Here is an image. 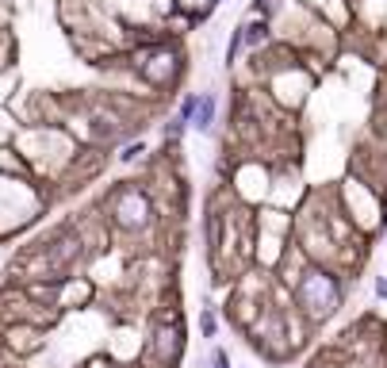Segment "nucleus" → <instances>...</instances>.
I'll use <instances>...</instances> for the list:
<instances>
[{
    "instance_id": "4",
    "label": "nucleus",
    "mask_w": 387,
    "mask_h": 368,
    "mask_svg": "<svg viewBox=\"0 0 387 368\" xmlns=\"http://www.w3.org/2000/svg\"><path fill=\"white\" fill-rule=\"evenodd\" d=\"M146 353H150V360H157L161 368H173L177 360H181V353H184V326H181V319H157V326H154V334H150V345H146Z\"/></svg>"
},
{
    "instance_id": "5",
    "label": "nucleus",
    "mask_w": 387,
    "mask_h": 368,
    "mask_svg": "<svg viewBox=\"0 0 387 368\" xmlns=\"http://www.w3.org/2000/svg\"><path fill=\"white\" fill-rule=\"evenodd\" d=\"M215 112H219V96H215V92H196V112H192L188 127H196L199 134H207L215 127Z\"/></svg>"
},
{
    "instance_id": "12",
    "label": "nucleus",
    "mask_w": 387,
    "mask_h": 368,
    "mask_svg": "<svg viewBox=\"0 0 387 368\" xmlns=\"http://www.w3.org/2000/svg\"><path fill=\"white\" fill-rule=\"evenodd\" d=\"M0 280H4V272H0Z\"/></svg>"
},
{
    "instance_id": "11",
    "label": "nucleus",
    "mask_w": 387,
    "mask_h": 368,
    "mask_svg": "<svg viewBox=\"0 0 387 368\" xmlns=\"http://www.w3.org/2000/svg\"><path fill=\"white\" fill-rule=\"evenodd\" d=\"M376 295H379V299H387V280H384V277L376 280Z\"/></svg>"
},
{
    "instance_id": "8",
    "label": "nucleus",
    "mask_w": 387,
    "mask_h": 368,
    "mask_svg": "<svg viewBox=\"0 0 387 368\" xmlns=\"http://www.w3.org/2000/svg\"><path fill=\"white\" fill-rule=\"evenodd\" d=\"M211 365H215V368H231V357H226L223 349H215V353H211Z\"/></svg>"
},
{
    "instance_id": "6",
    "label": "nucleus",
    "mask_w": 387,
    "mask_h": 368,
    "mask_svg": "<svg viewBox=\"0 0 387 368\" xmlns=\"http://www.w3.org/2000/svg\"><path fill=\"white\" fill-rule=\"evenodd\" d=\"M215 330H219L215 315H211V311H204V315H199V334H204V338H215Z\"/></svg>"
},
{
    "instance_id": "1",
    "label": "nucleus",
    "mask_w": 387,
    "mask_h": 368,
    "mask_svg": "<svg viewBox=\"0 0 387 368\" xmlns=\"http://www.w3.org/2000/svg\"><path fill=\"white\" fill-rule=\"evenodd\" d=\"M154 219H157L154 200L138 180H119L104 196V222H111L119 234H146L154 227Z\"/></svg>"
},
{
    "instance_id": "10",
    "label": "nucleus",
    "mask_w": 387,
    "mask_h": 368,
    "mask_svg": "<svg viewBox=\"0 0 387 368\" xmlns=\"http://www.w3.org/2000/svg\"><path fill=\"white\" fill-rule=\"evenodd\" d=\"M8 360H12V353H8V345H0V368H8Z\"/></svg>"
},
{
    "instance_id": "7",
    "label": "nucleus",
    "mask_w": 387,
    "mask_h": 368,
    "mask_svg": "<svg viewBox=\"0 0 387 368\" xmlns=\"http://www.w3.org/2000/svg\"><path fill=\"white\" fill-rule=\"evenodd\" d=\"M192 112H196V92H188V96L181 100V107H177V115H181V119H192Z\"/></svg>"
},
{
    "instance_id": "3",
    "label": "nucleus",
    "mask_w": 387,
    "mask_h": 368,
    "mask_svg": "<svg viewBox=\"0 0 387 368\" xmlns=\"http://www.w3.org/2000/svg\"><path fill=\"white\" fill-rule=\"evenodd\" d=\"M184 69V54L173 42H154L142 54H134V73L150 85V89H173L177 77Z\"/></svg>"
},
{
    "instance_id": "2",
    "label": "nucleus",
    "mask_w": 387,
    "mask_h": 368,
    "mask_svg": "<svg viewBox=\"0 0 387 368\" xmlns=\"http://www.w3.org/2000/svg\"><path fill=\"white\" fill-rule=\"evenodd\" d=\"M341 303V277L318 265H307L296 277V307L307 322H326Z\"/></svg>"
},
{
    "instance_id": "9",
    "label": "nucleus",
    "mask_w": 387,
    "mask_h": 368,
    "mask_svg": "<svg viewBox=\"0 0 387 368\" xmlns=\"http://www.w3.org/2000/svg\"><path fill=\"white\" fill-rule=\"evenodd\" d=\"M142 150H146V146H142V142H138V146H127L123 154H119V161H134V157H138Z\"/></svg>"
}]
</instances>
